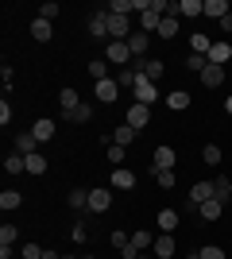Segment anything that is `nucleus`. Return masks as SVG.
<instances>
[{
  "label": "nucleus",
  "mask_w": 232,
  "mask_h": 259,
  "mask_svg": "<svg viewBox=\"0 0 232 259\" xmlns=\"http://www.w3.org/2000/svg\"><path fill=\"white\" fill-rule=\"evenodd\" d=\"M35 147H39V140H35L31 132H20V136H16V155L27 159V155H35Z\"/></svg>",
  "instance_id": "aec40b11"
},
{
  "label": "nucleus",
  "mask_w": 232,
  "mask_h": 259,
  "mask_svg": "<svg viewBox=\"0 0 232 259\" xmlns=\"http://www.w3.org/2000/svg\"><path fill=\"white\" fill-rule=\"evenodd\" d=\"M186 259H201V255H198V251H190V255H186Z\"/></svg>",
  "instance_id": "864d4df0"
},
{
  "label": "nucleus",
  "mask_w": 232,
  "mask_h": 259,
  "mask_svg": "<svg viewBox=\"0 0 232 259\" xmlns=\"http://www.w3.org/2000/svg\"><path fill=\"white\" fill-rule=\"evenodd\" d=\"M93 97L101 105H112V101L120 97V85H116V77H105V81H93Z\"/></svg>",
  "instance_id": "20e7f679"
},
{
  "label": "nucleus",
  "mask_w": 232,
  "mask_h": 259,
  "mask_svg": "<svg viewBox=\"0 0 232 259\" xmlns=\"http://www.w3.org/2000/svg\"><path fill=\"white\" fill-rule=\"evenodd\" d=\"M155 182L163 186V190H174L178 178H174V170H155Z\"/></svg>",
  "instance_id": "79ce46f5"
},
{
  "label": "nucleus",
  "mask_w": 232,
  "mask_h": 259,
  "mask_svg": "<svg viewBox=\"0 0 232 259\" xmlns=\"http://www.w3.org/2000/svg\"><path fill=\"white\" fill-rule=\"evenodd\" d=\"M186 66H190V70H194V74H201V70H205V66H209V58H205V54H194V51H190Z\"/></svg>",
  "instance_id": "ea45409f"
},
{
  "label": "nucleus",
  "mask_w": 232,
  "mask_h": 259,
  "mask_svg": "<svg viewBox=\"0 0 232 259\" xmlns=\"http://www.w3.org/2000/svg\"><path fill=\"white\" fill-rule=\"evenodd\" d=\"M109 244H112L116 251H124V248H128V232H120V228H116V232L109 236Z\"/></svg>",
  "instance_id": "49530a36"
},
{
  "label": "nucleus",
  "mask_w": 232,
  "mask_h": 259,
  "mask_svg": "<svg viewBox=\"0 0 232 259\" xmlns=\"http://www.w3.org/2000/svg\"><path fill=\"white\" fill-rule=\"evenodd\" d=\"M132 140H135V128H128V124H120V128L112 132V143H120V147H128Z\"/></svg>",
  "instance_id": "f704fd0d"
},
{
  "label": "nucleus",
  "mask_w": 232,
  "mask_h": 259,
  "mask_svg": "<svg viewBox=\"0 0 232 259\" xmlns=\"http://www.w3.org/2000/svg\"><path fill=\"white\" fill-rule=\"evenodd\" d=\"M166 108H170V112H186L190 105H194V101H190V93L186 89H170V93H166V101H163Z\"/></svg>",
  "instance_id": "4468645a"
},
{
  "label": "nucleus",
  "mask_w": 232,
  "mask_h": 259,
  "mask_svg": "<svg viewBox=\"0 0 232 259\" xmlns=\"http://www.w3.org/2000/svg\"><path fill=\"white\" fill-rule=\"evenodd\" d=\"M55 132H58V124H55L51 116H39V120L31 124V136H35L39 143H51V140H55Z\"/></svg>",
  "instance_id": "6e6552de"
},
{
  "label": "nucleus",
  "mask_w": 232,
  "mask_h": 259,
  "mask_svg": "<svg viewBox=\"0 0 232 259\" xmlns=\"http://www.w3.org/2000/svg\"><path fill=\"white\" fill-rule=\"evenodd\" d=\"M23 162H27V174H35V178H39V174H47V166H51V162H47L39 151H35V155H27Z\"/></svg>",
  "instance_id": "c85d7f7f"
},
{
  "label": "nucleus",
  "mask_w": 232,
  "mask_h": 259,
  "mask_svg": "<svg viewBox=\"0 0 232 259\" xmlns=\"http://www.w3.org/2000/svg\"><path fill=\"white\" fill-rule=\"evenodd\" d=\"M135 259H155V255H135Z\"/></svg>",
  "instance_id": "5fc2aeb1"
},
{
  "label": "nucleus",
  "mask_w": 232,
  "mask_h": 259,
  "mask_svg": "<svg viewBox=\"0 0 232 259\" xmlns=\"http://www.w3.org/2000/svg\"><path fill=\"white\" fill-rule=\"evenodd\" d=\"M228 12H232L228 0H201V16H209V20H217V23H221Z\"/></svg>",
  "instance_id": "9b49d317"
},
{
  "label": "nucleus",
  "mask_w": 232,
  "mask_h": 259,
  "mask_svg": "<svg viewBox=\"0 0 232 259\" xmlns=\"http://www.w3.org/2000/svg\"><path fill=\"white\" fill-rule=\"evenodd\" d=\"M224 112H228V116H232V93H228V97H224Z\"/></svg>",
  "instance_id": "603ef678"
},
{
  "label": "nucleus",
  "mask_w": 232,
  "mask_h": 259,
  "mask_svg": "<svg viewBox=\"0 0 232 259\" xmlns=\"http://www.w3.org/2000/svg\"><path fill=\"white\" fill-rule=\"evenodd\" d=\"M70 240H74V244H85V240H89V232H85V221H77V225L70 228Z\"/></svg>",
  "instance_id": "c03bdc74"
},
{
  "label": "nucleus",
  "mask_w": 232,
  "mask_h": 259,
  "mask_svg": "<svg viewBox=\"0 0 232 259\" xmlns=\"http://www.w3.org/2000/svg\"><path fill=\"white\" fill-rule=\"evenodd\" d=\"M132 248H135V251H147V248H155V236L147 232V228H135V232H132Z\"/></svg>",
  "instance_id": "4be33fe9"
},
{
  "label": "nucleus",
  "mask_w": 232,
  "mask_h": 259,
  "mask_svg": "<svg viewBox=\"0 0 232 259\" xmlns=\"http://www.w3.org/2000/svg\"><path fill=\"white\" fill-rule=\"evenodd\" d=\"M190 43H194V54H209L213 39H209V35H201V31H194V35H190Z\"/></svg>",
  "instance_id": "72a5a7b5"
},
{
  "label": "nucleus",
  "mask_w": 232,
  "mask_h": 259,
  "mask_svg": "<svg viewBox=\"0 0 232 259\" xmlns=\"http://www.w3.org/2000/svg\"><path fill=\"white\" fill-rule=\"evenodd\" d=\"M155 35H159V39H174L178 35V16H163V23H159Z\"/></svg>",
  "instance_id": "bb28decb"
},
{
  "label": "nucleus",
  "mask_w": 232,
  "mask_h": 259,
  "mask_svg": "<svg viewBox=\"0 0 232 259\" xmlns=\"http://www.w3.org/2000/svg\"><path fill=\"white\" fill-rule=\"evenodd\" d=\"M198 255H201V259H224V248H217V244H205Z\"/></svg>",
  "instance_id": "a18cd8bd"
},
{
  "label": "nucleus",
  "mask_w": 232,
  "mask_h": 259,
  "mask_svg": "<svg viewBox=\"0 0 232 259\" xmlns=\"http://www.w3.org/2000/svg\"><path fill=\"white\" fill-rule=\"evenodd\" d=\"M205 58H209V66H228L232 62V43H213Z\"/></svg>",
  "instance_id": "dca6fc26"
},
{
  "label": "nucleus",
  "mask_w": 232,
  "mask_h": 259,
  "mask_svg": "<svg viewBox=\"0 0 232 259\" xmlns=\"http://www.w3.org/2000/svg\"><path fill=\"white\" fill-rule=\"evenodd\" d=\"M31 39L35 43H51V39H55V23L43 20V16H35L31 20Z\"/></svg>",
  "instance_id": "f8f14e48"
},
{
  "label": "nucleus",
  "mask_w": 232,
  "mask_h": 259,
  "mask_svg": "<svg viewBox=\"0 0 232 259\" xmlns=\"http://www.w3.org/2000/svg\"><path fill=\"white\" fill-rule=\"evenodd\" d=\"M66 120H70V124H89V120H93V105H85V101H81V105H77Z\"/></svg>",
  "instance_id": "cd10ccee"
},
{
  "label": "nucleus",
  "mask_w": 232,
  "mask_h": 259,
  "mask_svg": "<svg viewBox=\"0 0 232 259\" xmlns=\"http://www.w3.org/2000/svg\"><path fill=\"white\" fill-rule=\"evenodd\" d=\"M66 201H70V209H89V190H81V186H74L66 194Z\"/></svg>",
  "instance_id": "5701e85b"
},
{
  "label": "nucleus",
  "mask_w": 232,
  "mask_h": 259,
  "mask_svg": "<svg viewBox=\"0 0 232 259\" xmlns=\"http://www.w3.org/2000/svg\"><path fill=\"white\" fill-rule=\"evenodd\" d=\"M209 197H217L213 194V178L209 182H194V190H190V197H186V209H198L201 201H209Z\"/></svg>",
  "instance_id": "0eeeda50"
},
{
  "label": "nucleus",
  "mask_w": 232,
  "mask_h": 259,
  "mask_svg": "<svg viewBox=\"0 0 232 259\" xmlns=\"http://www.w3.org/2000/svg\"><path fill=\"white\" fill-rule=\"evenodd\" d=\"M221 213H224V201H221V197H209V201H201V205H198V217L205 221V225L221 221Z\"/></svg>",
  "instance_id": "1a4fd4ad"
},
{
  "label": "nucleus",
  "mask_w": 232,
  "mask_h": 259,
  "mask_svg": "<svg viewBox=\"0 0 232 259\" xmlns=\"http://www.w3.org/2000/svg\"><path fill=\"white\" fill-rule=\"evenodd\" d=\"M109 12H116V16H132V0H112V4H109Z\"/></svg>",
  "instance_id": "37998d69"
},
{
  "label": "nucleus",
  "mask_w": 232,
  "mask_h": 259,
  "mask_svg": "<svg viewBox=\"0 0 232 259\" xmlns=\"http://www.w3.org/2000/svg\"><path fill=\"white\" fill-rule=\"evenodd\" d=\"M151 255H155V259H174V255H178V244H174V236H170V232H159V236H155V248H151Z\"/></svg>",
  "instance_id": "39448f33"
},
{
  "label": "nucleus",
  "mask_w": 232,
  "mask_h": 259,
  "mask_svg": "<svg viewBox=\"0 0 232 259\" xmlns=\"http://www.w3.org/2000/svg\"><path fill=\"white\" fill-rule=\"evenodd\" d=\"M124 124H128V128H147V124H151V105H128V116H124Z\"/></svg>",
  "instance_id": "f03ea898"
},
{
  "label": "nucleus",
  "mask_w": 232,
  "mask_h": 259,
  "mask_svg": "<svg viewBox=\"0 0 232 259\" xmlns=\"http://www.w3.org/2000/svg\"><path fill=\"white\" fill-rule=\"evenodd\" d=\"M163 74H166L163 62H159V58H147V62H144V74H140V77H147V81H159Z\"/></svg>",
  "instance_id": "7c9ffc66"
},
{
  "label": "nucleus",
  "mask_w": 232,
  "mask_h": 259,
  "mask_svg": "<svg viewBox=\"0 0 232 259\" xmlns=\"http://www.w3.org/2000/svg\"><path fill=\"white\" fill-rule=\"evenodd\" d=\"M105 159H109L112 166H120V162H124V147H120V143H105Z\"/></svg>",
  "instance_id": "4c0bfd02"
},
{
  "label": "nucleus",
  "mask_w": 232,
  "mask_h": 259,
  "mask_svg": "<svg viewBox=\"0 0 232 259\" xmlns=\"http://www.w3.org/2000/svg\"><path fill=\"white\" fill-rule=\"evenodd\" d=\"M194 20V16H201V0H178V20Z\"/></svg>",
  "instance_id": "2f4dec72"
},
{
  "label": "nucleus",
  "mask_w": 232,
  "mask_h": 259,
  "mask_svg": "<svg viewBox=\"0 0 232 259\" xmlns=\"http://www.w3.org/2000/svg\"><path fill=\"white\" fill-rule=\"evenodd\" d=\"M20 205H23L20 190H4V194H0V209H4V213H8V209H20Z\"/></svg>",
  "instance_id": "a878e982"
},
{
  "label": "nucleus",
  "mask_w": 232,
  "mask_h": 259,
  "mask_svg": "<svg viewBox=\"0 0 232 259\" xmlns=\"http://www.w3.org/2000/svg\"><path fill=\"white\" fill-rule=\"evenodd\" d=\"M178 221H182V217H178V209H159V217H155V225L163 228V232H174Z\"/></svg>",
  "instance_id": "6ab92c4d"
},
{
  "label": "nucleus",
  "mask_w": 232,
  "mask_h": 259,
  "mask_svg": "<svg viewBox=\"0 0 232 259\" xmlns=\"http://www.w3.org/2000/svg\"><path fill=\"white\" fill-rule=\"evenodd\" d=\"M112 205V186H97L89 190V213H105Z\"/></svg>",
  "instance_id": "423d86ee"
},
{
  "label": "nucleus",
  "mask_w": 232,
  "mask_h": 259,
  "mask_svg": "<svg viewBox=\"0 0 232 259\" xmlns=\"http://www.w3.org/2000/svg\"><path fill=\"white\" fill-rule=\"evenodd\" d=\"M132 101L135 105H155V101H159V85L147 81V77H140V81L132 85Z\"/></svg>",
  "instance_id": "f257e3e1"
},
{
  "label": "nucleus",
  "mask_w": 232,
  "mask_h": 259,
  "mask_svg": "<svg viewBox=\"0 0 232 259\" xmlns=\"http://www.w3.org/2000/svg\"><path fill=\"white\" fill-rule=\"evenodd\" d=\"M224 81V66H205V70H201V85L205 89H217Z\"/></svg>",
  "instance_id": "a211bd4d"
},
{
  "label": "nucleus",
  "mask_w": 232,
  "mask_h": 259,
  "mask_svg": "<svg viewBox=\"0 0 232 259\" xmlns=\"http://www.w3.org/2000/svg\"><path fill=\"white\" fill-rule=\"evenodd\" d=\"M221 147H217V143H205V147H201V162H205V166H221Z\"/></svg>",
  "instance_id": "b1692460"
},
{
  "label": "nucleus",
  "mask_w": 232,
  "mask_h": 259,
  "mask_svg": "<svg viewBox=\"0 0 232 259\" xmlns=\"http://www.w3.org/2000/svg\"><path fill=\"white\" fill-rule=\"evenodd\" d=\"M174 162H178V151H174V147H166V143H159V147H155V170H174Z\"/></svg>",
  "instance_id": "ddd939ff"
},
{
  "label": "nucleus",
  "mask_w": 232,
  "mask_h": 259,
  "mask_svg": "<svg viewBox=\"0 0 232 259\" xmlns=\"http://www.w3.org/2000/svg\"><path fill=\"white\" fill-rule=\"evenodd\" d=\"M89 74H93V81H105V77H109V62H105V58H93V62H89Z\"/></svg>",
  "instance_id": "e433bc0d"
},
{
  "label": "nucleus",
  "mask_w": 232,
  "mask_h": 259,
  "mask_svg": "<svg viewBox=\"0 0 232 259\" xmlns=\"http://www.w3.org/2000/svg\"><path fill=\"white\" fill-rule=\"evenodd\" d=\"M58 105H62V116H70L77 105H81V97H77V89H62L58 93Z\"/></svg>",
  "instance_id": "412c9836"
},
{
  "label": "nucleus",
  "mask_w": 232,
  "mask_h": 259,
  "mask_svg": "<svg viewBox=\"0 0 232 259\" xmlns=\"http://www.w3.org/2000/svg\"><path fill=\"white\" fill-rule=\"evenodd\" d=\"M128 47H132V58H147V47H151V35H147V31H135L132 39H128Z\"/></svg>",
  "instance_id": "f3484780"
},
{
  "label": "nucleus",
  "mask_w": 232,
  "mask_h": 259,
  "mask_svg": "<svg viewBox=\"0 0 232 259\" xmlns=\"http://www.w3.org/2000/svg\"><path fill=\"white\" fill-rule=\"evenodd\" d=\"M43 259H62V255H58V251H51V248H47V251H43Z\"/></svg>",
  "instance_id": "3c124183"
},
{
  "label": "nucleus",
  "mask_w": 232,
  "mask_h": 259,
  "mask_svg": "<svg viewBox=\"0 0 232 259\" xmlns=\"http://www.w3.org/2000/svg\"><path fill=\"white\" fill-rule=\"evenodd\" d=\"M221 27H224V31L232 35V12H228V16H224V20H221Z\"/></svg>",
  "instance_id": "8fccbe9b"
},
{
  "label": "nucleus",
  "mask_w": 232,
  "mask_h": 259,
  "mask_svg": "<svg viewBox=\"0 0 232 259\" xmlns=\"http://www.w3.org/2000/svg\"><path fill=\"white\" fill-rule=\"evenodd\" d=\"M16 240H20V228H16V225H4V228H0V248H12Z\"/></svg>",
  "instance_id": "c9c22d12"
},
{
  "label": "nucleus",
  "mask_w": 232,
  "mask_h": 259,
  "mask_svg": "<svg viewBox=\"0 0 232 259\" xmlns=\"http://www.w3.org/2000/svg\"><path fill=\"white\" fill-rule=\"evenodd\" d=\"M8 120H12V105H8V101H4V105H0V124L8 128Z\"/></svg>",
  "instance_id": "de8ad7c7"
},
{
  "label": "nucleus",
  "mask_w": 232,
  "mask_h": 259,
  "mask_svg": "<svg viewBox=\"0 0 232 259\" xmlns=\"http://www.w3.org/2000/svg\"><path fill=\"white\" fill-rule=\"evenodd\" d=\"M112 190H135V174L128 166H112Z\"/></svg>",
  "instance_id": "2eb2a0df"
},
{
  "label": "nucleus",
  "mask_w": 232,
  "mask_h": 259,
  "mask_svg": "<svg viewBox=\"0 0 232 259\" xmlns=\"http://www.w3.org/2000/svg\"><path fill=\"white\" fill-rule=\"evenodd\" d=\"M20 255L23 259H43V248H39L35 240H27V244H20Z\"/></svg>",
  "instance_id": "58836bf2"
},
{
  "label": "nucleus",
  "mask_w": 232,
  "mask_h": 259,
  "mask_svg": "<svg viewBox=\"0 0 232 259\" xmlns=\"http://www.w3.org/2000/svg\"><path fill=\"white\" fill-rule=\"evenodd\" d=\"M159 23H163V16H159V12H144V16H140V31H147V35H151V31H159Z\"/></svg>",
  "instance_id": "393cba45"
},
{
  "label": "nucleus",
  "mask_w": 232,
  "mask_h": 259,
  "mask_svg": "<svg viewBox=\"0 0 232 259\" xmlns=\"http://www.w3.org/2000/svg\"><path fill=\"white\" fill-rule=\"evenodd\" d=\"M85 31L93 35V39H109V12H93L85 23Z\"/></svg>",
  "instance_id": "9d476101"
},
{
  "label": "nucleus",
  "mask_w": 232,
  "mask_h": 259,
  "mask_svg": "<svg viewBox=\"0 0 232 259\" xmlns=\"http://www.w3.org/2000/svg\"><path fill=\"white\" fill-rule=\"evenodd\" d=\"M105 62H109V66H128V62H132V47H128V39L105 47Z\"/></svg>",
  "instance_id": "7ed1b4c3"
},
{
  "label": "nucleus",
  "mask_w": 232,
  "mask_h": 259,
  "mask_svg": "<svg viewBox=\"0 0 232 259\" xmlns=\"http://www.w3.org/2000/svg\"><path fill=\"white\" fill-rule=\"evenodd\" d=\"M213 194L221 197V201L232 197V178H228V174H217V178H213Z\"/></svg>",
  "instance_id": "c756f323"
},
{
  "label": "nucleus",
  "mask_w": 232,
  "mask_h": 259,
  "mask_svg": "<svg viewBox=\"0 0 232 259\" xmlns=\"http://www.w3.org/2000/svg\"><path fill=\"white\" fill-rule=\"evenodd\" d=\"M0 81H4V89H12V66L4 62V70H0Z\"/></svg>",
  "instance_id": "09e8293b"
},
{
  "label": "nucleus",
  "mask_w": 232,
  "mask_h": 259,
  "mask_svg": "<svg viewBox=\"0 0 232 259\" xmlns=\"http://www.w3.org/2000/svg\"><path fill=\"white\" fill-rule=\"evenodd\" d=\"M39 16H43V20H51V23H55V20H58V16H62V8H58L55 0H47L43 8H39Z\"/></svg>",
  "instance_id": "a19ab883"
},
{
  "label": "nucleus",
  "mask_w": 232,
  "mask_h": 259,
  "mask_svg": "<svg viewBox=\"0 0 232 259\" xmlns=\"http://www.w3.org/2000/svg\"><path fill=\"white\" fill-rule=\"evenodd\" d=\"M23 170H27V162H23V155H16V151H12L8 159H4V174H23Z\"/></svg>",
  "instance_id": "473e14b6"
}]
</instances>
